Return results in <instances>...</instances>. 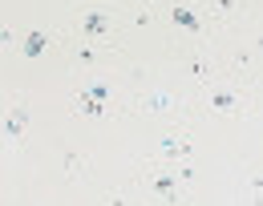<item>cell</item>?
<instances>
[{"label":"cell","instance_id":"1","mask_svg":"<svg viewBox=\"0 0 263 206\" xmlns=\"http://www.w3.org/2000/svg\"><path fill=\"white\" fill-rule=\"evenodd\" d=\"M170 20H174L178 29H186V33H198V29H202V20H198L186 4H170Z\"/></svg>","mask_w":263,"mask_h":206},{"label":"cell","instance_id":"2","mask_svg":"<svg viewBox=\"0 0 263 206\" xmlns=\"http://www.w3.org/2000/svg\"><path fill=\"white\" fill-rule=\"evenodd\" d=\"M25 121H29V109H25V105H16V109H12V117L4 121V137H8V141H21Z\"/></svg>","mask_w":263,"mask_h":206},{"label":"cell","instance_id":"3","mask_svg":"<svg viewBox=\"0 0 263 206\" xmlns=\"http://www.w3.org/2000/svg\"><path fill=\"white\" fill-rule=\"evenodd\" d=\"M77 113H85V117H101V113H105V101H98L89 89H81V93H77Z\"/></svg>","mask_w":263,"mask_h":206},{"label":"cell","instance_id":"4","mask_svg":"<svg viewBox=\"0 0 263 206\" xmlns=\"http://www.w3.org/2000/svg\"><path fill=\"white\" fill-rule=\"evenodd\" d=\"M105 29H109V20H105L101 12H89V16H85V36H89V40H101Z\"/></svg>","mask_w":263,"mask_h":206},{"label":"cell","instance_id":"5","mask_svg":"<svg viewBox=\"0 0 263 206\" xmlns=\"http://www.w3.org/2000/svg\"><path fill=\"white\" fill-rule=\"evenodd\" d=\"M211 105H215L219 113H231V109L239 105V93H235V89H219V93L211 97Z\"/></svg>","mask_w":263,"mask_h":206},{"label":"cell","instance_id":"6","mask_svg":"<svg viewBox=\"0 0 263 206\" xmlns=\"http://www.w3.org/2000/svg\"><path fill=\"white\" fill-rule=\"evenodd\" d=\"M45 45H49V33H29V36H25V57L45 53Z\"/></svg>","mask_w":263,"mask_h":206},{"label":"cell","instance_id":"7","mask_svg":"<svg viewBox=\"0 0 263 206\" xmlns=\"http://www.w3.org/2000/svg\"><path fill=\"white\" fill-rule=\"evenodd\" d=\"M150 190H154V194H166V198H174V178H170V174H154V178H150Z\"/></svg>","mask_w":263,"mask_h":206},{"label":"cell","instance_id":"8","mask_svg":"<svg viewBox=\"0 0 263 206\" xmlns=\"http://www.w3.org/2000/svg\"><path fill=\"white\" fill-rule=\"evenodd\" d=\"M170 97H162V93H154V97H146V109H154V113H162V109H170Z\"/></svg>","mask_w":263,"mask_h":206},{"label":"cell","instance_id":"9","mask_svg":"<svg viewBox=\"0 0 263 206\" xmlns=\"http://www.w3.org/2000/svg\"><path fill=\"white\" fill-rule=\"evenodd\" d=\"M89 93H93L98 101H109V85H105V81H98V85H89Z\"/></svg>","mask_w":263,"mask_h":206},{"label":"cell","instance_id":"10","mask_svg":"<svg viewBox=\"0 0 263 206\" xmlns=\"http://www.w3.org/2000/svg\"><path fill=\"white\" fill-rule=\"evenodd\" d=\"M191 77H206V61H191Z\"/></svg>","mask_w":263,"mask_h":206}]
</instances>
